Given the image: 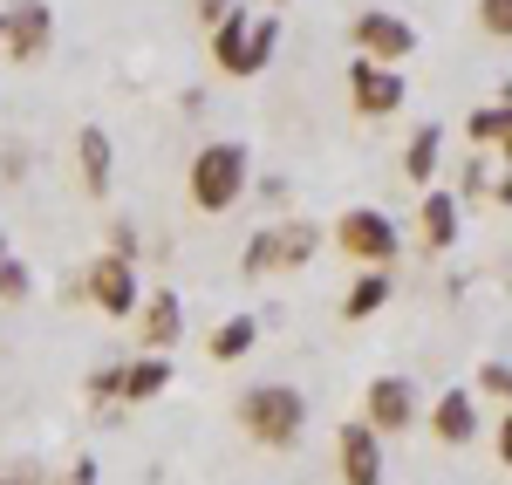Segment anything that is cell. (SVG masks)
Here are the masks:
<instances>
[{
	"mask_svg": "<svg viewBox=\"0 0 512 485\" xmlns=\"http://www.w3.org/2000/svg\"><path fill=\"white\" fill-rule=\"evenodd\" d=\"M478 390L499 397V404H512V363H478Z\"/></svg>",
	"mask_w": 512,
	"mask_h": 485,
	"instance_id": "26",
	"label": "cell"
},
{
	"mask_svg": "<svg viewBox=\"0 0 512 485\" xmlns=\"http://www.w3.org/2000/svg\"><path fill=\"white\" fill-rule=\"evenodd\" d=\"M396 294V274L390 267H362L349 281V294H342V322H369V315H383Z\"/></svg>",
	"mask_w": 512,
	"mask_h": 485,
	"instance_id": "13",
	"label": "cell"
},
{
	"mask_svg": "<svg viewBox=\"0 0 512 485\" xmlns=\"http://www.w3.org/2000/svg\"><path fill=\"white\" fill-rule=\"evenodd\" d=\"M253 342H260V322H253V315H233V322L212 328V342H205V349H212L219 363H239V356H246Z\"/></svg>",
	"mask_w": 512,
	"mask_h": 485,
	"instance_id": "18",
	"label": "cell"
},
{
	"mask_svg": "<svg viewBox=\"0 0 512 485\" xmlns=\"http://www.w3.org/2000/svg\"><path fill=\"white\" fill-rule=\"evenodd\" d=\"M499 103H512V76H506V89H499Z\"/></svg>",
	"mask_w": 512,
	"mask_h": 485,
	"instance_id": "34",
	"label": "cell"
},
{
	"mask_svg": "<svg viewBox=\"0 0 512 485\" xmlns=\"http://www.w3.org/2000/svg\"><path fill=\"white\" fill-rule=\"evenodd\" d=\"M335 465H342V485H383V431H376L369 417H362V424H342Z\"/></svg>",
	"mask_w": 512,
	"mask_h": 485,
	"instance_id": "8",
	"label": "cell"
},
{
	"mask_svg": "<svg viewBox=\"0 0 512 485\" xmlns=\"http://www.w3.org/2000/svg\"><path fill=\"white\" fill-rule=\"evenodd\" d=\"M349 41H355V55H376V62H410L417 55V28L403 14H390V7H362L349 21Z\"/></svg>",
	"mask_w": 512,
	"mask_h": 485,
	"instance_id": "5",
	"label": "cell"
},
{
	"mask_svg": "<svg viewBox=\"0 0 512 485\" xmlns=\"http://www.w3.org/2000/svg\"><path fill=\"white\" fill-rule=\"evenodd\" d=\"M0 41H7V14H0Z\"/></svg>",
	"mask_w": 512,
	"mask_h": 485,
	"instance_id": "35",
	"label": "cell"
},
{
	"mask_svg": "<svg viewBox=\"0 0 512 485\" xmlns=\"http://www.w3.org/2000/svg\"><path fill=\"white\" fill-rule=\"evenodd\" d=\"M246 185H253V158H246V144H233V137L198 144L192 164H185V192H192L198 212H233L246 199Z\"/></svg>",
	"mask_w": 512,
	"mask_h": 485,
	"instance_id": "1",
	"label": "cell"
},
{
	"mask_svg": "<svg viewBox=\"0 0 512 485\" xmlns=\"http://www.w3.org/2000/svg\"><path fill=\"white\" fill-rule=\"evenodd\" d=\"M478 28L499 35V41H512V0H478Z\"/></svg>",
	"mask_w": 512,
	"mask_h": 485,
	"instance_id": "25",
	"label": "cell"
},
{
	"mask_svg": "<svg viewBox=\"0 0 512 485\" xmlns=\"http://www.w3.org/2000/svg\"><path fill=\"white\" fill-rule=\"evenodd\" d=\"M76 171H82L89 199H110V185H117V144H110L103 123H82L76 130Z\"/></svg>",
	"mask_w": 512,
	"mask_h": 485,
	"instance_id": "10",
	"label": "cell"
},
{
	"mask_svg": "<svg viewBox=\"0 0 512 485\" xmlns=\"http://www.w3.org/2000/svg\"><path fill=\"white\" fill-rule=\"evenodd\" d=\"M246 41H253V14H246V7H233V14L212 28V69H219V76H239V82H246Z\"/></svg>",
	"mask_w": 512,
	"mask_h": 485,
	"instance_id": "14",
	"label": "cell"
},
{
	"mask_svg": "<svg viewBox=\"0 0 512 485\" xmlns=\"http://www.w3.org/2000/svg\"><path fill=\"white\" fill-rule=\"evenodd\" d=\"M315 246H321L315 219H287V226H280V267H308V260H315Z\"/></svg>",
	"mask_w": 512,
	"mask_h": 485,
	"instance_id": "20",
	"label": "cell"
},
{
	"mask_svg": "<svg viewBox=\"0 0 512 485\" xmlns=\"http://www.w3.org/2000/svg\"><path fill=\"white\" fill-rule=\"evenodd\" d=\"M499 465L512 472V404H506V424H499Z\"/></svg>",
	"mask_w": 512,
	"mask_h": 485,
	"instance_id": "30",
	"label": "cell"
},
{
	"mask_svg": "<svg viewBox=\"0 0 512 485\" xmlns=\"http://www.w3.org/2000/svg\"><path fill=\"white\" fill-rule=\"evenodd\" d=\"M349 103L355 117H396L403 110V69L376 62V55H355L349 62Z\"/></svg>",
	"mask_w": 512,
	"mask_h": 485,
	"instance_id": "6",
	"label": "cell"
},
{
	"mask_svg": "<svg viewBox=\"0 0 512 485\" xmlns=\"http://www.w3.org/2000/svg\"><path fill=\"white\" fill-rule=\"evenodd\" d=\"M164 390H171V356L164 349H144V356L123 363V404H151Z\"/></svg>",
	"mask_w": 512,
	"mask_h": 485,
	"instance_id": "15",
	"label": "cell"
},
{
	"mask_svg": "<svg viewBox=\"0 0 512 485\" xmlns=\"http://www.w3.org/2000/svg\"><path fill=\"white\" fill-rule=\"evenodd\" d=\"M431 431H437V445H472L478 438V390H444L431 410Z\"/></svg>",
	"mask_w": 512,
	"mask_h": 485,
	"instance_id": "12",
	"label": "cell"
},
{
	"mask_svg": "<svg viewBox=\"0 0 512 485\" xmlns=\"http://www.w3.org/2000/svg\"><path fill=\"white\" fill-rule=\"evenodd\" d=\"M362 397H369V410H362V417H369L383 438H403V431L417 424V383H410V376H376Z\"/></svg>",
	"mask_w": 512,
	"mask_h": 485,
	"instance_id": "9",
	"label": "cell"
},
{
	"mask_svg": "<svg viewBox=\"0 0 512 485\" xmlns=\"http://www.w3.org/2000/svg\"><path fill=\"white\" fill-rule=\"evenodd\" d=\"M0 485H21V479H0Z\"/></svg>",
	"mask_w": 512,
	"mask_h": 485,
	"instance_id": "37",
	"label": "cell"
},
{
	"mask_svg": "<svg viewBox=\"0 0 512 485\" xmlns=\"http://www.w3.org/2000/svg\"><path fill=\"white\" fill-rule=\"evenodd\" d=\"M274 267H280V226H260V233L246 240V253H239V274H246V281H267Z\"/></svg>",
	"mask_w": 512,
	"mask_h": 485,
	"instance_id": "19",
	"label": "cell"
},
{
	"mask_svg": "<svg viewBox=\"0 0 512 485\" xmlns=\"http://www.w3.org/2000/svg\"><path fill=\"white\" fill-rule=\"evenodd\" d=\"M28 287H35V274H28V260L7 246V233H0V301H28Z\"/></svg>",
	"mask_w": 512,
	"mask_h": 485,
	"instance_id": "22",
	"label": "cell"
},
{
	"mask_svg": "<svg viewBox=\"0 0 512 485\" xmlns=\"http://www.w3.org/2000/svg\"><path fill=\"white\" fill-rule=\"evenodd\" d=\"M137 335H144V349H171L185 335V301L171 287H158L151 301H137Z\"/></svg>",
	"mask_w": 512,
	"mask_h": 485,
	"instance_id": "11",
	"label": "cell"
},
{
	"mask_svg": "<svg viewBox=\"0 0 512 485\" xmlns=\"http://www.w3.org/2000/svg\"><path fill=\"white\" fill-rule=\"evenodd\" d=\"M335 246L349 260H362V267H390L396 253H403V226H396L390 212H376V205H349L335 219Z\"/></svg>",
	"mask_w": 512,
	"mask_h": 485,
	"instance_id": "3",
	"label": "cell"
},
{
	"mask_svg": "<svg viewBox=\"0 0 512 485\" xmlns=\"http://www.w3.org/2000/svg\"><path fill=\"white\" fill-rule=\"evenodd\" d=\"M492 199H499V205H506V212H512V171H506V178H499V185H492Z\"/></svg>",
	"mask_w": 512,
	"mask_h": 485,
	"instance_id": "32",
	"label": "cell"
},
{
	"mask_svg": "<svg viewBox=\"0 0 512 485\" xmlns=\"http://www.w3.org/2000/svg\"><path fill=\"white\" fill-rule=\"evenodd\" d=\"M233 7H239V0H192V14L205 21V28H219V21H226Z\"/></svg>",
	"mask_w": 512,
	"mask_h": 485,
	"instance_id": "28",
	"label": "cell"
},
{
	"mask_svg": "<svg viewBox=\"0 0 512 485\" xmlns=\"http://www.w3.org/2000/svg\"><path fill=\"white\" fill-rule=\"evenodd\" d=\"M478 192H492V178H485V164H465V199H478Z\"/></svg>",
	"mask_w": 512,
	"mask_h": 485,
	"instance_id": "29",
	"label": "cell"
},
{
	"mask_svg": "<svg viewBox=\"0 0 512 485\" xmlns=\"http://www.w3.org/2000/svg\"><path fill=\"white\" fill-rule=\"evenodd\" d=\"M239 431H246L253 445H267V451L301 445V431H308V397L287 390V383H253V390L239 397Z\"/></svg>",
	"mask_w": 512,
	"mask_h": 485,
	"instance_id": "2",
	"label": "cell"
},
{
	"mask_svg": "<svg viewBox=\"0 0 512 485\" xmlns=\"http://www.w3.org/2000/svg\"><path fill=\"white\" fill-rule=\"evenodd\" d=\"M89 404H96V410L123 404V363H110V369H96V376H89Z\"/></svg>",
	"mask_w": 512,
	"mask_h": 485,
	"instance_id": "24",
	"label": "cell"
},
{
	"mask_svg": "<svg viewBox=\"0 0 512 485\" xmlns=\"http://www.w3.org/2000/svg\"><path fill=\"white\" fill-rule=\"evenodd\" d=\"M76 485H96V458H76Z\"/></svg>",
	"mask_w": 512,
	"mask_h": 485,
	"instance_id": "31",
	"label": "cell"
},
{
	"mask_svg": "<svg viewBox=\"0 0 512 485\" xmlns=\"http://www.w3.org/2000/svg\"><path fill=\"white\" fill-rule=\"evenodd\" d=\"M82 294H89L103 315L130 322V315H137V301H144V287H137V260H123V253H103V260H89V274H82Z\"/></svg>",
	"mask_w": 512,
	"mask_h": 485,
	"instance_id": "4",
	"label": "cell"
},
{
	"mask_svg": "<svg viewBox=\"0 0 512 485\" xmlns=\"http://www.w3.org/2000/svg\"><path fill=\"white\" fill-rule=\"evenodd\" d=\"M280 48V21H253V41H246V76H260Z\"/></svg>",
	"mask_w": 512,
	"mask_h": 485,
	"instance_id": "23",
	"label": "cell"
},
{
	"mask_svg": "<svg viewBox=\"0 0 512 485\" xmlns=\"http://www.w3.org/2000/svg\"><path fill=\"white\" fill-rule=\"evenodd\" d=\"M110 253L137 260V226H130V219H110Z\"/></svg>",
	"mask_w": 512,
	"mask_h": 485,
	"instance_id": "27",
	"label": "cell"
},
{
	"mask_svg": "<svg viewBox=\"0 0 512 485\" xmlns=\"http://www.w3.org/2000/svg\"><path fill=\"white\" fill-rule=\"evenodd\" d=\"M465 130H472V144H506V130H512V103H478L472 117H465Z\"/></svg>",
	"mask_w": 512,
	"mask_h": 485,
	"instance_id": "21",
	"label": "cell"
},
{
	"mask_svg": "<svg viewBox=\"0 0 512 485\" xmlns=\"http://www.w3.org/2000/svg\"><path fill=\"white\" fill-rule=\"evenodd\" d=\"M499 151H506V171H512V130H506V144H499Z\"/></svg>",
	"mask_w": 512,
	"mask_h": 485,
	"instance_id": "33",
	"label": "cell"
},
{
	"mask_svg": "<svg viewBox=\"0 0 512 485\" xmlns=\"http://www.w3.org/2000/svg\"><path fill=\"white\" fill-rule=\"evenodd\" d=\"M274 7H294V0H274Z\"/></svg>",
	"mask_w": 512,
	"mask_h": 485,
	"instance_id": "36",
	"label": "cell"
},
{
	"mask_svg": "<svg viewBox=\"0 0 512 485\" xmlns=\"http://www.w3.org/2000/svg\"><path fill=\"white\" fill-rule=\"evenodd\" d=\"M458 219H465V205H458V192H424V212H417V226H424V246L431 253H444V246H458Z\"/></svg>",
	"mask_w": 512,
	"mask_h": 485,
	"instance_id": "16",
	"label": "cell"
},
{
	"mask_svg": "<svg viewBox=\"0 0 512 485\" xmlns=\"http://www.w3.org/2000/svg\"><path fill=\"white\" fill-rule=\"evenodd\" d=\"M48 48H55V7H48V0H21V7H7V41H0V55L21 62V69H35Z\"/></svg>",
	"mask_w": 512,
	"mask_h": 485,
	"instance_id": "7",
	"label": "cell"
},
{
	"mask_svg": "<svg viewBox=\"0 0 512 485\" xmlns=\"http://www.w3.org/2000/svg\"><path fill=\"white\" fill-rule=\"evenodd\" d=\"M437 158H444V130H437V123L410 130V144H403V178H410V185H431Z\"/></svg>",
	"mask_w": 512,
	"mask_h": 485,
	"instance_id": "17",
	"label": "cell"
}]
</instances>
